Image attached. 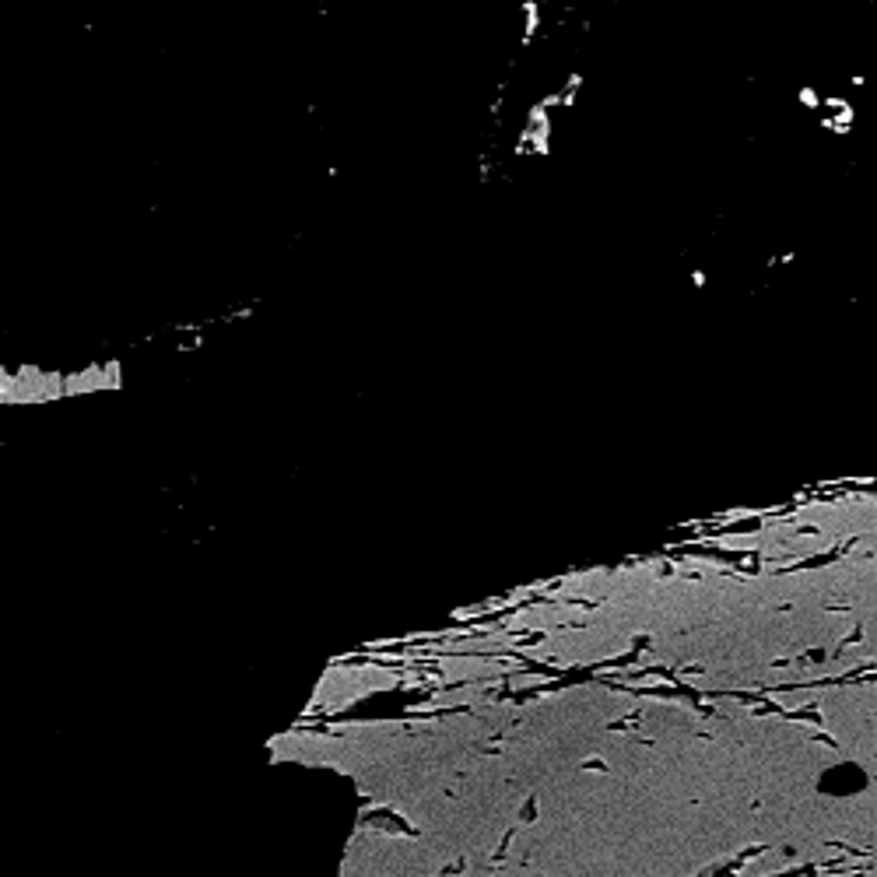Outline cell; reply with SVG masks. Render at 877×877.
<instances>
[{
	"label": "cell",
	"mask_w": 877,
	"mask_h": 877,
	"mask_svg": "<svg viewBox=\"0 0 877 877\" xmlns=\"http://www.w3.org/2000/svg\"><path fill=\"white\" fill-rule=\"evenodd\" d=\"M758 544L772 555H815L835 544H860L871 551L877 544V499H839L828 506L804 509L793 520L768 526L758 533Z\"/></svg>",
	"instance_id": "6da1fadb"
}]
</instances>
